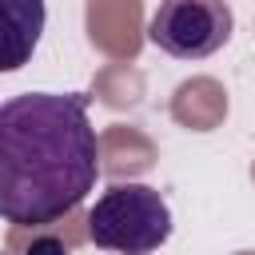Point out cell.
Returning a JSON list of instances; mask_svg holds the SVG:
<instances>
[{
    "label": "cell",
    "instance_id": "6da1fadb",
    "mask_svg": "<svg viewBox=\"0 0 255 255\" xmlns=\"http://www.w3.org/2000/svg\"><path fill=\"white\" fill-rule=\"evenodd\" d=\"M88 92H28L0 104V219L48 227L76 211L100 175Z\"/></svg>",
    "mask_w": 255,
    "mask_h": 255
},
{
    "label": "cell",
    "instance_id": "7a4b0ae2",
    "mask_svg": "<svg viewBox=\"0 0 255 255\" xmlns=\"http://www.w3.org/2000/svg\"><path fill=\"white\" fill-rule=\"evenodd\" d=\"M88 239L116 255H151L171 239V207L147 183H116L88 211Z\"/></svg>",
    "mask_w": 255,
    "mask_h": 255
},
{
    "label": "cell",
    "instance_id": "3957f363",
    "mask_svg": "<svg viewBox=\"0 0 255 255\" xmlns=\"http://www.w3.org/2000/svg\"><path fill=\"white\" fill-rule=\"evenodd\" d=\"M235 16L227 0H159L147 40L175 60H207L231 40Z\"/></svg>",
    "mask_w": 255,
    "mask_h": 255
},
{
    "label": "cell",
    "instance_id": "277c9868",
    "mask_svg": "<svg viewBox=\"0 0 255 255\" xmlns=\"http://www.w3.org/2000/svg\"><path fill=\"white\" fill-rule=\"evenodd\" d=\"M44 0H0V72H20L32 60L44 36Z\"/></svg>",
    "mask_w": 255,
    "mask_h": 255
},
{
    "label": "cell",
    "instance_id": "5b68a950",
    "mask_svg": "<svg viewBox=\"0 0 255 255\" xmlns=\"http://www.w3.org/2000/svg\"><path fill=\"white\" fill-rule=\"evenodd\" d=\"M28 255H68V247L60 239H40V243L28 247Z\"/></svg>",
    "mask_w": 255,
    "mask_h": 255
}]
</instances>
